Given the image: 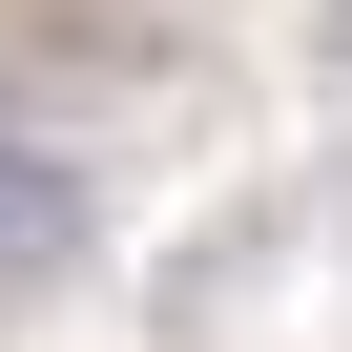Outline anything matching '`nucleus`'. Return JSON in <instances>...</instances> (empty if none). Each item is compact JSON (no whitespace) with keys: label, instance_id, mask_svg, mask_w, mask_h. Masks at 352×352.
<instances>
[{"label":"nucleus","instance_id":"obj_1","mask_svg":"<svg viewBox=\"0 0 352 352\" xmlns=\"http://www.w3.org/2000/svg\"><path fill=\"white\" fill-rule=\"evenodd\" d=\"M63 270H83V166L0 145V290H63Z\"/></svg>","mask_w":352,"mask_h":352}]
</instances>
